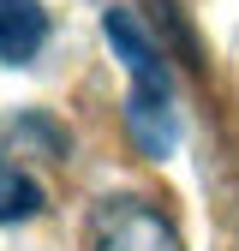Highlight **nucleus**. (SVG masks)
I'll list each match as a JSON object with an SVG mask.
<instances>
[{"label": "nucleus", "instance_id": "obj_1", "mask_svg": "<svg viewBox=\"0 0 239 251\" xmlns=\"http://www.w3.org/2000/svg\"><path fill=\"white\" fill-rule=\"evenodd\" d=\"M90 245L96 251H186L173 233V222L143 203V198H114L96 209V227H90Z\"/></svg>", "mask_w": 239, "mask_h": 251}, {"label": "nucleus", "instance_id": "obj_2", "mask_svg": "<svg viewBox=\"0 0 239 251\" xmlns=\"http://www.w3.org/2000/svg\"><path fill=\"white\" fill-rule=\"evenodd\" d=\"M108 48L120 54V66L132 72V90H167V66H162V48L149 42V30L132 12H108Z\"/></svg>", "mask_w": 239, "mask_h": 251}, {"label": "nucleus", "instance_id": "obj_3", "mask_svg": "<svg viewBox=\"0 0 239 251\" xmlns=\"http://www.w3.org/2000/svg\"><path fill=\"white\" fill-rule=\"evenodd\" d=\"M126 126H132V138H138V150L149 155V162L173 155V144H179L173 90H132L126 96Z\"/></svg>", "mask_w": 239, "mask_h": 251}, {"label": "nucleus", "instance_id": "obj_4", "mask_svg": "<svg viewBox=\"0 0 239 251\" xmlns=\"http://www.w3.org/2000/svg\"><path fill=\"white\" fill-rule=\"evenodd\" d=\"M48 42V12L36 0H0V66H24Z\"/></svg>", "mask_w": 239, "mask_h": 251}, {"label": "nucleus", "instance_id": "obj_5", "mask_svg": "<svg viewBox=\"0 0 239 251\" xmlns=\"http://www.w3.org/2000/svg\"><path fill=\"white\" fill-rule=\"evenodd\" d=\"M36 209H42V185L30 179L24 168L0 162V222H30Z\"/></svg>", "mask_w": 239, "mask_h": 251}]
</instances>
